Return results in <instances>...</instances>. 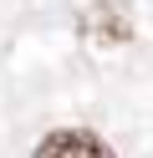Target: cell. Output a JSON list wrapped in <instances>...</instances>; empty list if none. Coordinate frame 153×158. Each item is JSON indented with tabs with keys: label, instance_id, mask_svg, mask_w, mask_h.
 I'll list each match as a JSON object with an SVG mask.
<instances>
[{
	"label": "cell",
	"instance_id": "2",
	"mask_svg": "<svg viewBox=\"0 0 153 158\" xmlns=\"http://www.w3.org/2000/svg\"><path fill=\"white\" fill-rule=\"evenodd\" d=\"M82 31H87L92 41H102V46H117V41H128V15L107 0V5H92V10L82 15Z\"/></svg>",
	"mask_w": 153,
	"mask_h": 158
},
{
	"label": "cell",
	"instance_id": "1",
	"mask_svg": "<svg viewBox=\"0 0 153 158\" xmlns=\"http://www.w3.org/2000/svg\"><path fill=\"white\" fill-rule=\"evenodd\" d=\"M36 158H112V148L97 133H87V127H61V133L41 138Z\"/></svg>",
	"mask_w": 153,
	"mask_h": 158
}]
</instances>
